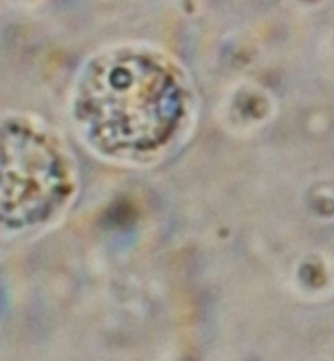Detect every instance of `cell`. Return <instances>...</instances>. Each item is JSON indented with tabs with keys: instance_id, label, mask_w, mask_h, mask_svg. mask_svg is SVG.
I'll list each match as a JSON object with an SVG mask.
<instances>
[{
	"instance_id": "cell-1",
	"label": "cell",
	"mask_w": 334,
	"mask_h": 361,
	"mask_svg": "<svg viewBox=\"0 0 334 361\" xmlns=\"http://www.w3.org/2000/svg\"><path fill=\"white\" fill-rule=\"evenodd\" d=\"M87 137L111 154L144 156L168 144L186 114L183 80L147 55H119L89 69L76 96Z\"/></svg>"
},
{
	"instance_id": "cell-2",
	"label": "cell",
	"mask_w": 334,
	"mask_h": 361,
	"mask_svg": "<svg viewBox=\"0 0 334 361\" xmlns=\"http://www.w3.org/2000/svg\"><path fill=\"white\" fill-rule=\"evenodd\" d=\"M0 151V221L32 224L58 202L64 186V166L58 151L47 138L11 133Z\"/></svg>"
}]
</instances>
